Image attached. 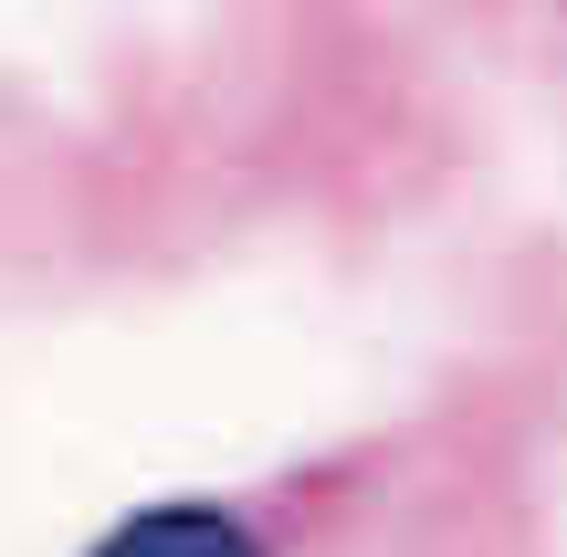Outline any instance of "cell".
<instances>
[{"label": "cell", "mask_w": 567, "mask_h": 557, "mask_svg": "<svg viewBox=\"0 0 567 557\" xmlns=\"http://www.w3.org/2000/svg\"><path fill=\"white\" fill-rule=\"evenodd\" d=\"M84 557H264V547H252V526L221 516V505H147V516L105 526Z\"/></svg>", "instance_id": "1"}]
</instances>
